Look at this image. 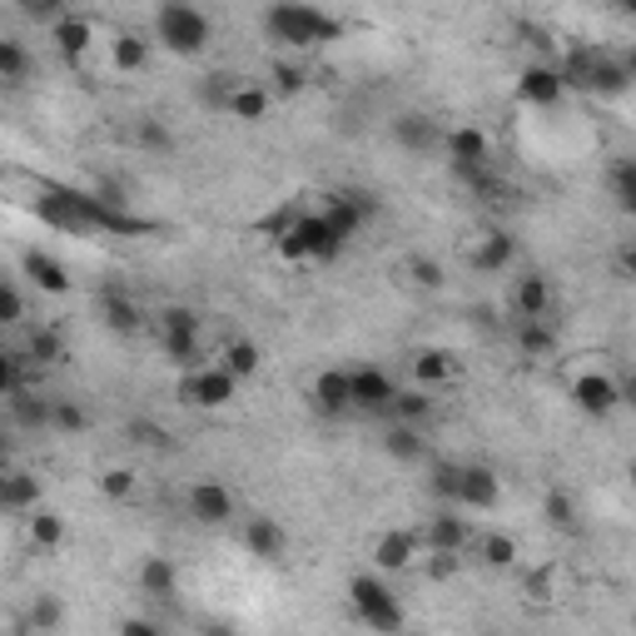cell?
Segmentation results:
<instances>
[{"label": "cell", "mask_w": 636, "mask_h": 636, "mask_svg": "<svg viewBox=\"0 0 636 636\" xmlns=\"http://www.w3.org/2000/svg\"><path fill=\"white\" fill-rule=\"evenodd\" d=\"M264 30L289 50H318L343 36V21L333 11H314V5H269Z\"/></svg>", "instance_id": "obj_1"}, {"label": "cell", "mask_w": 636, "mask_h": 636, "mask_svg": "<svg viewBox=\"0 0 636 636\" xmlns=\"http://www.w3.org/2000/svg\"><path fill=\"white\" fill-rule=\"evenodd\" d=\"M348 244H354V239H343L339 229L329 225V214H304L274 249H279L283 264H333V259H343Z\"/></svg>", "instance_id": "obj_2"}, {"label": "cell", "mask_w": 636, "mask_h": 636, "mask_svg": "<svg viewBox=\"0 0 636 636\" xmlns=\"http://www.w3.org/2000/svg\"><path fill=\"white\" fill-rule=\"evenodd\" d=\"M154 36H160V46H165L169 55L200 60L204 50H209L214 25H209V15L194 11V5H160V11H154Z\"/></svg>", "instance_id": "obj_3"}, {"label": "cell", "mask_w": 636, "mask_h": 636, "mask_svg": "<svg viewBox=\"0 0 636 636\" xmlns=\"http://www.w3.org/2000/svg\"><path fill=\"white\" fill-rule=\"evenodd\" d=\"M348 607H354V616L368 626V632L378 636H403V626H408V616H403V601L393 597V587L383 577H354L348 582Z\"/></svg>", "instance_id": "obj_4"}, {"label": "cell", "mask_w": 636, "mask_h": 636, "mask_svg": "<svg viewBox=\"0 0 636 636\" xmlns=\"http://www.w3.org/2000/svg\"><path fill=\"white\" fill-rule=\"evenodd\" d=\"M318 214H329V225L343 239H358L378 219V194H368V189H329Z\"/></svg>", "instance_id": "obj_5"}, {"label": "cell", "mask_w": 636, "mask_h": 636, "mask_svg": "<svg viewBox=\"0 0 636 636\" xmlns=\"http://www.w3.org/2000/svg\"><path fill=\"white\" fill-rule=\"evenodd\" d=\"M234 398H239V378L225 373L219 364H214V368L204 364V368H194V373L179 378V403H185V408L214 412V408H229Z\"/></svg>", "instance_id": "obj_6"}, {"label": "cell", "mask_w": 636, "mask_h": 636, "mask_svg": "<svg viewBox=\"0 0 636 636\" xmlns=\"http://www.w3.org/2000/svg\"><path fill=\"white\" fill-rule=\"evenodd\" d=\"M518 100L532 110H552L567 100V85H562V71H557V60H532L522 65L518 75Z\"/></svg>", "instance_id": "obj_7"}, {"label": "cell", "mask_w": 636, "mask_h": 636, "mask_svg": "<svg viewBox=\"0 0 636 636\" xmlns=\"http://www.w3.org/2000/svg\"><path fill=\"white\" fill-rule=\"evenodd\" d=\"M36 219H40V225H50V229H60V234H80V239L94 234V229L85 225V214L75 209V194L65 185H40Z\"/></svg>", "instance_id": "obj_8"}, {"label": "cell", "mask_w": 636, "mask_h": 636, "mask_svg": "<svg viewBox=\"0 0 636 636\" xmlns=\"http://www.w3.org/2000/svg\"><path fill=\"white\" fill-rule=\"evenodd\" d=\"M389 135H393V144L408 150V154H433L448 130H443L437 115H428V110H403V115L389 125Z\"/></svg>", "instance_id": "obj_9"}, {"label": "cell", "mask_w": 636, "mask_h": 636, "mask_svg": "<svg viewBox=\"0 0 636 636\" xmlns=\"http://www.w3.org/2000/svg\"><path fill=\"white\" fill-rule=\"evenodd\" d=\"M572 408L587 412V418H612V412L622 408V389H616V378L577 373L572 378Z\"/></svg>", "instance_id": "obj_10"}, {"label": "cell", "mask_w": 636, "mask_h": 636, "mask_svg": "<svg viewBox=\"0 0 636 636\" xmlns=\"http://www.w3.org/2000/svg\"><path fill=\"white\" fill-rule=\"evenodd\" d=\"M189 518L204 522V527H225L234 518V493L225 483H214V478H200L189 487Z\"/></svg>", "instance_id": "obj_11"}, {"label": "cell", "mask_w": 636, "mask_h": 636, "mask_svg": "<svg viewBox=\"0 0 636 636\" xmlns=\"http://www.w3.org/2000/svg\"><path fill=\"white\" fill-rule=\"evenodd\" d=\"M314 408L323 412V418H343V412H354V378H348V368H323V373L314 378Z\"/></svg>", "instance_id": "obj_12"}, {"label": "cell", "mask_w": 636, "mask_h": 636, "mask_svg": "<svg viewBox=\"0 0 636 636\" xmlns=\"http://www.w3.org/2000/svg\"><path fill=\"white\" fill-rule=\"evenodd\" d=\"M348 378H354V412H389V403L398 398V389H393V378L383 373V368H348Z\"/></svg>", "instance_id": "obj_13"}, {"label": "cell", "mask_w": 636, "mask_h": 636, "mask_svg": "<svg viewBox=\"0 0 636 636\" xmlns=\"http://www.w3.org/2000/svg\"><path fill=\"white\" fill-rule=\"evenodd\" d=\"M497 503H503V483H497V472L483 468V462H462L458 507H472V512H493Z\"/></svg>", "instance_id": "obj_14"}, {"label": "cell", "mask_w": 636, "mask_h": 636, "mask_svg": "<svg viewBox=\"0 0 636 636\" xmlns=\"http://www.w3.org/2000/svg\"><path fill=\"white\" fill-rule=\"evenodd\" d=\"M443 154H448L453 169H478V165H487L493 144H487V135L478 130V125H453V130L443 135Z\"/></svg>", "instance_id": "obj_15"}, {"label": "cell", "mask_w": 636, "mask_h": 636, "mask_svg": "<svg viewBox=\"0 0 636 636\" xmlns=\"http://www.w3.org/2000/svg\"><path fill=\"white\" fill-rule=\"evenodd\" d=\"M21 269H25V279L36 283L40 294H55V298L71 294V269H65L55 254H46V249H25V254H21Z\"/></svg>", "instance_id": "obj_16"}, {"label": "cell", "mask_w": 636, "mask_h": 636, "mask_svg": "<svg viewBox=\"0 0 636 636\" xmlns=\"http://www.w3.org/2000/svg\"><path fill=\"white\" fill-rule=\"evenodd\" d=\"M244 547L249 557H259V562H279L289 552V532H283L279 518H244Z\"/></svg>", "instance_id": "obj_17"}, {"label": "cell", "mask_w": 636, "mask_h": 636, "mask_svg": "<svg viewBox=\"0 0 636 636\" xmlns=\"http://www.w3.org/2000/svg\"><path fill=\"white\" fill-rule=\"evenodd\" d=\"M418 547H423L418 532H383V537L373 543L378 572H408V567L418 562Z\"/></svg>", "instance_id": "obj_18"}, {"label": "cell", "mask_w": 636, "mask_h": 636, "mask_svg": "<svg viewBox=\"0 0 636 636\" xmlns=\"http://www.w3.org/2000/svg\"><path fill=\"white\" fill-rule=\"evenodd\" d=\"M547 308H552V283H547L543 274H522V279H512V314H518V323L547 318Z\"/></svg>", "instance_id": "obj_19"}, {"label": "cell", "mask_w": 636, "mask_h": 636, "mask_svg": "<svg viewBox=\"0 0 636 636\" xmlns=\"http://www.w3.org/2000/svg\"><path fill=\"white\" fill-rule=\"evenodd\" d=\"M50 40H55V50H60V60L65 65H80V55L90 50V40H94V25L85 21V15H60L55 25H50Z\"/></svg>", "instance_id": "obj_20"}, {"label": "cell", "mask_w": 636, "mask_h": 636, "mask_svg": "<svg viewBox=\"0 0 636 636\" xmlns=\"http://www.w3.org/2000/svg\"><path fill=\"white\" fill-rule=\"evenodd\" d=\"M518 264V239L507 234V229H493V234L478 239V249H472V269L478 274H503Z\"/></svg>", "instance_id": "obj_21"}, {"label": "cell", "mask_w": 636, "mask_h": 636, "mask_svg": "<svg viewBox=\"0 0 636 636\" xmlns=\"http://www.w3.org/2000/svg\"><path fill=\"white\" fill-rule=\"evenodd\" d=\"M468 522L458 518V512H433L428 518V527H423V543H428V552H453L458 557L462 547H468Z\"/></svg>", "instance_id": "obj_22"}, {"label": "cell", "mask_w": 636, "mask_h": 636, "mask_svg": "<svg viewBox=\"0 0 636 636\" xmlns=\"http://www.w3.org/2000/svg\"><path fill=\"white\" fill-rule=\"evenodd\" d=\"M100 318H105L110 333H140L144 329L140 304H135L125 289H105V294H100Z\"/></svg>", "instance_id": "obj_23"}, {"label": "cell", "mask_w": 636, "mask_h": 636, "mask_svg": "<svg viewBox=\"0 0 636 636\" xmlns=\"http://www.w3.org/2000/svg\"><path fill=\"white\" fill-rule=\"evenodd\" d=\"M0 507H5V512H36L40 507L36 472H5V478H0Z\"/></svg>", "instance_id": "obj_24"}, {"label": "cell", "mask_w": 636, "mask_h": 636, "mask_svg": "<svg viewBox=\"0 0 636 636\" xmlns=\"http://www.w3.org/2000/svg\"><path fill=\"white\" fill-rule=\"evenodd\" d=\"M140 592L144 597H160V601L179 597V567L169 562V557H160V552L144 557L140 562Z\"/></svg>", "instance_id": "obj_25"}, {"label": "cell", "mask_w": 636, "mask_h": 636, "mask_svg": "<svg viewBox=\"0 0 636 636\" xmlns=\"http://www.w3.org/2000/svg\"><path fill=\"white\" fill-rule=\"evenodd\" d=\"M110 65H115L119 75H135L150 65V40L135 36V30H119L115 40H110Z\"/></svg>", "instance_id": "obj_26"}, {"label": "cell", "mask_w": 636, "mask_h": 636, "mask_svg": "<svg viewBox=\"0 0 636 636\" xmlns=\"http://www.w3.org/2000/svg\"><path fill=\"white\" fill-rule=\"evenodd\" d=\"M25 626L40 636H55L60 626H65V601H60L55 592H36L30 607H25Z\"/></svg>", "instance_id": "obj_27"}, {"label": "cell", "mask_w": 636, "mask_h": 636, "mask_svg": "<svg viewBox=\"0 0 636 636\" xmlns=\"http://www.w3.org/2000/svg\"><path fill=\"white\" fill-rule=\"evenodd\" d=\"M5 403H11V418L21 428H36V433L40 428H55V403L40 398V393L25 389V393H15V398H5Z\"/></svg>", "instance_id": "obj_28"}, {"label": "cell", "mask_w": 636, "mask_h": 636, "mask_svg": "<svg viewBox=\"0 0 636 636\" xmlns=\"http://www.w3.org/2000/svg\"><path fill=\"white\" fill-rule=\"evenodd\" d=\"M607 189H612L616 209L636 219V154H622V160H612V169H607Z\"/></svg>", "instance_id": "obj_29"}, {"label": "cell", "mask_w": 636, "mask_h": 636, "mask_svg": "<svg viewBox=\"0 0 636 636\" xmlns=\"http://www.w3.org/2000/svg\"><path fill=\"white\" fill-rule=\"evenodd\" d=\"M597 55H601V50H592V46H567V50H562L557 71H562V85H567V90H587Z\"/></svg>", "instance_id": "obj_30"}, {"label": "cell", "mask_w": 636, "mask_h": 636, "mask_svg": "<svg viewBox=\"0 0 636 636\" xmlns=\"http://www.w3.org/2000/svg\"><path fill=\"white\" fill-rule=\"evenodd\" d=\"M626 90H632V75H626V65L616 55H607V50H601L597 65H592L587 94H626Z\"/></svg>", "instance_id": "obj_31"}, {"label": "cell", "mask_w": 636, "mask_h": 636, "mask_svg": "<svg viewBox=\"0 0 636 636\" xmlns=\"http://www.w3.org/2000/svg\"><path fill=\"white\" fill-rule=\"evenodd\" d=\"M412 378H418V389L423 393L443 389V383L453 378V354H443V348H423V354L412 358Z\"/></svg>", "instance_id": "obj_32"}, {"label": "cell", "mask_w": 636, "mask_h": 636, "mask_svg": "<svg viewBox=\"0 0 636 636\" xmlns=\"http://www.w3.org/2000/svg\"><path fill=\"white\" fill-rule=\"evenodd\" d=\"M160 348H165V358L175 368H185V373H194V368H204V339L200 333H160Z\"/></svg>", "instance_id": "obj_33"}, {"label": "cell", "mask_w": 636, "mask_h": 636, "mask_svg": "<svg viewBox=\"0 0 636 636\" xmlns=\"http://www.w3.org/2000/svg\"><path fill=\"white\" fill-rule=\"evenodd\" d=\"M518 354L522 358L557 354V329L547 323V318H527V323H518Z\"/></svg>", "instance_id": "obj_34"}, {"label": "cell", "mask_w": 636, "mask_h": 636, "mask_svg": "<svg viewBox=\"0 0 636 636\" xmlns=\"http://www.w3.org/2000/svg\"><path fill=\"white\" fill-rule=\"evenodd\" d=\"M259 364H264V354H259V343H254V339H234V343H225V354H219V368H225V373H234L239 383L259 373Z\"/></svg>", "instance_id": "obj_35"}, {"label": "cell", "mask_w": 636, "mask_h": 636, "mask_svg": "<svg viewBox=\"0 0 636 636\" xmlns=\"http://www.w3.org/2000/svg\"><path fill=\"white\" fill-rule=\"evenodd\" d=\"M25 358H30V364H40V368L65 364V333H60V329H36L30 339H25Z\"/></svg>", "instance_id": "obj_36"}, {"label": "cell", "mask_w": 636, "mask_h": 636, "mask_svg": "<svg viewBox=\"0 0 636 636\" xmlns=\"http://www.w3.org/2000/svg\"><path fill=\"white\" fill-rule=\"evenodd\" d=\"M383 453H389L393 462H418L423 458V433L408 423H393L389 433H383Z\"/></svg>", "instance_id": "obj_37"}, {"label": "cell", "mask_w": 636, "mask_h": 636, "mask_svg": "<svg viewBox=\"0 0 636 636\" xmlns=\"http://www.w3.org/2000/svg\"><path fill=\"white\" fill-rule=\"evenodd\" d=\"M428 412H433V398L423 389H398V398L389 403V418L393 423H408V428H418Z\"/></svg>", "instance_id": "obj_38"}, {"label": "cell", "mask_w": 636, "mask_h": 636, "mask_svg": "<svg viewBox=\"0 0 636 636\" xmlns=\"http://www.w3.org/2000/svg\"><path fill=\"white\" fill-rule=\"evenodd\" d=\"M30 543H36L40 552H55V547L65 543V518L50 512V507H36V512H30Z\"/></svg>", "instance_id": "obj_39"}, {"label": "cell", "mask_w": 636, "mask_h": 636, "mask_svg": "<svg viewBox=\"0 0 636 636\" xmlns=\"http://www.w3.org/2000/svg\"><path fill=\"white\" fill-rule=\"evenodd\" d=\"M478 557H483V567H493V572H507V567H518V537L487 532L483 543H478Z\"/></svg>", "instance_id": "obj_40"}, {"label": "cell", "mask_w": 636, "mask_h": 636, "mask_svg": "<svg viewBox=\"0 0 636 636\" xmlns=\"http://www.w3.org/2000/svg\"><path fill=\"white\" fill-rule=\"evenodd\" d=\"M229 115L244 119V125H259V119L269 115V90H259V85H239L234 100H229Z\"/></svg>", "instance_id": "obj_41"}, {"label": "cell", "mask_w": 636, "mask_h": 636, "mask_svg": "<svg viewBox=\"0 0 636 636\" xmlns=\"http://www.w3.org/2000/svg\"><path fill=\"white\" fill-rule=\"evenodd\" d=\"M543 518L552 522V527H562V532H572L577 527V497L567 493V487H547V497H543Z\"/></svg>", "instance_id": "obj_42"}, {"label": "cell", "mask_w": 636, "mask_h": 636, "mask_svg": "<svg viewBox=\"0 0 636 636\" xmlns=\"http://www.w3.org/2000/svg\"><path fill=\"white\" fill-rule=\"evenodd\" d=\"M25 75H30V50L21 46V40H0V80H11V85H21Z\"/></svg>", "instance_id": "obj_43"}, {"label": "cell", "mask_w": 636, "mask_h": 636, "mask_svg": "<svg viewBox=\"0 0 636 636\" xmlns=\"http://www.w3.org/2000/svg\"><path fill=\"white\" fill-rule=\"evenodd\" d=\"M403 274H408L423 294H437V289H443V264H437L433 254H412V259L403 264Z\"/></svg>", "instance_id": "obj_44"}, {"label": "cell", "mask_w": 636, "mask_h": 636, "mask_svg": "<svg viewBox=\"0 0 636 636\" xmlns=\"http://www.w3.org/2000/svg\"><path fill=\"white\" fill-rule=\"evenodd\" d=\"M269 80H274V94H283V100H289V94H298L308 85V71L298 65V60H274Z\"/></svg>", "instance_id": "obj_45"}, {"label": "cell", "mask_w": 636, "mask_h": 636, "mask_svg": "<svg viewBox=\"0 0 636 636\" xmlns=\"http://www.w3.org/2000/svg\"><path fill=\"white\" fill-rule=\"evenodd\" d=\"M458 487H462V462H433L428 493L443 497V503H458Z\"/></svg>", "instance_id": "obj_46"}, {"label": "cell", "mask_w": 636, "mask_h": 636, "mask_svg": "<svg viewBox=\"0 0 636 636\" xmlns=\"http://www.w3.org/2000/svg\"><path fill=\"white\" fill-rule=\"evenodd\" d=\"M25 393V354H0V398Z\"/></svg>", "instance_id": "obj_47"}, {"label": "cell", "mask_w": 636, "mask_h": 636, "mask_svg": "<svg viewBox=\"0 0 636 636\" xmlns=\"http://www.w3.org/2000/svg\"><path fill=\"white\" fill-rule=\"evenodd\" d=\"M160 333H200V314L185 304L160 308Z\"/></svg>", "instance_id": "obj_48"}, {"label": "cell", "mask_w": 636, "mask_h": 636, "mask_svg": "<svg viewBox=\"0 0 636 636\" xmlns=\"http://www.w3.org/2000/svg\"><path fill=\"white\" fill-rule=\"evenodd\" d=\"M135 140H140V150H175V135L160 125V119H135Z\"/></svg>", "instance_id": "obj_49"}, {"label": "cell", "mask_w": 636, "mask_h": 636, "mask_svg": "<svg viewBox=\"0 0 636 636\" xmlns=\"http://www.w3.org/2000/svg\"><path fill=\"white\" fill-rule=\"evenodd\" d=\"M298 219H304V209H298V204H283V209L264 214V219H259V229H264V234H269V239H274V244H279V239H283V234H289V229H294V225H298Z\"/></svg>", "instance_id": "obj_50"}, {"label": "cell", "mask_w": 636, "mask_h": 636, "mask_svg": "<svg viewBox=\"0 0 636 636\" xmlns=\"http://www.w3.org/2000/svg\"><path fill=\"white\" fill-rule=\"evenodd\" d=\"M100 493H105L110 503H125V497L135 493V472L130 468H105L100 472Z\"/></svg>", "instance_id": "obj_51"}, {"label": "cell", "mask_w": 636, "mask_h": 636, "mask_svg": "<svg viewBox=\"0 0 636 636\" xmlns=\"http://www.w3.org/2000/svg\"><path fill=\"white\" fill-rule=\"evenodd\" d=\"M85 428H90V412H85L80 403L60 398L55 403V433H85Z\"/></svg>", "instance_id": "obj_52"}, {"label": "cell", "mask_w": 636, "mask_h": 636, "mask_svg": "<svg viewBox=\"0 0 636 636\" xmlns=\"http://www.w3.org/2000/svg\"><path fill=\"white\" fill-rule=\"evenodd\" d=\"M130 443H140V448H169V433L160 423H150V418H135V423H130Z\"/></svg>", "instance_id": "obj_53"}, {"label": "cell", "mask_w": 636, "mask_h": 636, "mask_svg": "<svg viewBox=\"0 0 636 636\" xmlns=\"http://www.w3.org/2000/svg\"><path fill=\"white\" fill-rule=\"evenodd\" d=\"M25 318V294H21V283H5V289H0V323H21Z\"/></svg>", "instance_id": "obj_54"}, {"label": "cell", "mask_w": 636, "mask_h": 636, "mask_svg": "<svg viewBox=\"0 0 636 636\" xmlns=\"http://www.w3.org/2000/svg\"><path fill=\"white\" fill-rule=\"evenodd\" d=\"M458 572V557L453 552H428V582H448Z\"/></svg>", "instance_id": "obj_55"}, {"label": "cell", "mask_w": 636, "mask_h": 636, "mask_svg": "<svg viewBox=\"0 0 636 636\" xmlns=\"http://www.w3.org/2000/svg\"><path fill=\"white\" fill-rule=\"evenodd\" d=\"M25 15H30V21H50V25H55L60 15H65V5H55V0H25Z\"/></svg>", "instance_id": "obj_56"}, {"label": "cell", "mask_w": 636, "mask_h": 636, "mask_svg": "<svg viewBox=\"0 0 636 636\" xmlns=\"http://www.w3.org/2000/svg\"><path fill=\"white\" fill-rule=\"evenodd\" d=\"M119 636H165V632H160V622H150V616H125V622H119Z\"/></svg>", "instance_id": "obj_57"}, {"label": "cell", "mask_w": 636, "mask_h": 636, "mask_svg": "<svg viewBox=\"0 0 636 636\" xmlns=\"http://www.w3.org/2000/svg\"><path fill=\"white\" fill-rule=\"evenodd\" d=\"M616 274L636 283V239H626V244L616 249Z\"/></svg>", "instance_id": "obj_58"}, {"label": "cell", "mask_w": 636, "mask_h": 636, "mask_svg": "<svg viewBox=\"0 0 636 636\" xmlns=\"http://www.w3.org/2000/svg\"><path fill=\"white\" fill-rule=\"evenodd\" d=\"M616 389H622V408H632V412H636V373H626L622 383H616Z\"/></svg>", "instance_id": "obj_59"}, {"label": "cell", "mask_w": 636, "mask_h": 636, "mask_svg": "<svg viewBox=\"0 0 636 636\" xmlns=\"http://www.w3.org/2000/svg\"><path fill=\"white\" fill-rule=\"evenodd\" d=\"M622 65H626V75H632V85H636V46L622 55Z\"/></svg>", "instance_id": "obj_60"}, {"label": "cell", "mask_w": 636, "mask_h": 636, "mask_svg": "<svg viewBox=\"0 0 636 636\" xmlns=\"http://www.w3.org/2000/svg\"><path fill=\"white\" fill-rule=\"evenodd\" d=\"M622 15H632V21H636V0H626V5H622Z\"/></svg>", "instance_id": "obj_61"}, {"label": "cell", "mask_w": 636, "mask_h": 636, "mask_svg": "<svg viewBox=\"0 0 636 636\" xmlns=\"http://www.w3.org/2000/svg\"><path fill=\"white\" fill-rule=\"evenodd\" d=\"M626 478H632V487H636V458H632V462H626Z\"/></svg>", "instance_id": "obj_62"}, {"label": "cell", "mask_w": 636, "mask_h": 636, "mask_svg": "<svg viewBox=\"0 0 636 636\" xmlns=\"http://www.w3.org/2000/svg\"><path fill=\"white\" fill-rule=\"evenodd\" d=\"M11 636H40V632H30V626H15V632Z\"/></svg>", "instance_id": "obj_63"}]
</instances>
